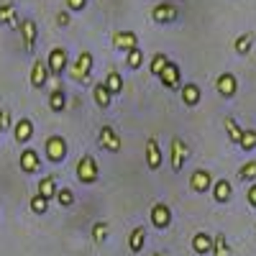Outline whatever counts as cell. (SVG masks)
I'll list each match as a JSON object with an SVG mask.
<instances>
[{"instance_id":"obj_42","label":"cell","mask_w":256,"mask_h":256,"mask_svg":"<svg viewBox=\"0 0 256 256\" xmlns=\"http://www.w3.org/2000/svg\"><path fill=\"white\" fill-rule=\"evenodd\" d=\"M0 134H3V131H0Z\"/></svg>"},{"instance_id":"obj_30","label":"cell","mask_w":256,"mask_h":256,"mask_svg":"<svg viewBox=\"0 0 256 256\" xmlns=\"http://www.w3.org/2000/svg\"><path fill=\"white\" fill-rule=\"evenodd\" d=\"M238 180H244V182H256V162L251 159V162H246L241 169H238Z\"/></svg>"},{"instance_id":"obj_5","label":"cell","mask_w":256,"mask_h":256,"mask_svg":"<svg viewBox=\"0 0 256 256\" xmlns=\"http://www.w3.org/2000/svg\"><path fill=\"white\" fill-rule=\"evenodd\" d=\"M190 156V148L182 138H172V144H169V162H172V169L174 172H182V166H184V159Z\"/></svg>"},{"instance_id":"obj_8","label":"cell","mask_w":256,"mask_h":256,"mask_svg":"<svg viewBox=\"0 0 256 256\" xmlns=\"http://www.w3.org/2000/svg\"><path fill=\"white\" fill-rule=\"evenodd\" d=\"M98 144H100V148H105V152H120V136L113 131L110 126H102L100 128V134H98Z\"/></svg>"},{"instance_id":"obj_29","label":"cell","mask_w":256,"mask_h":256,"mask_svg":"<svg viewBox=\"0 0 256 256\" xmlns=\"http://www.w3.org/2000/svg\"><path fill=\"white\" fill-rule=\"evenodd\" d=\"M223 123H226V131H228V138H230V144H241V136H244V131L238 128L236 118H230V116H228Z\"/></svg>"},{"instance_id":"obj_9","label":"cell","mask_w":256,"mask_h":256,"mask_svg":"<svg viewBox=\"0 0 256 256\" xmlns=\"http://www.w3.org/2000/svg\"><path fill=\"white\" fill-rule=\"evenodd\" d=\"M113 46L118 52H131L138 46V36L134 31H116L113 34Z\"/></svg>"},{"instance_id":"obj_7","label":"cell","mask_w":256,"mask_h":256,"mask_svg":"<svg viewBox=\"0 0 256 256\" xmlns=\"http://www.w3.org/2000/svg\"><path fill=\"white\" fill-rule=\"evenodd\" d=\"M20 38H24V49H26V54H34L36 52V36H38V31H36V20H31V18H26V20H20Z\"/></svg>"},{"instance_id":"obj_1","label":"cell","mask_w":256,"mask_h":256,"mask_svg":"<svg viewBox=\"0 0 256 256\" xmlns=\"http://www.w3.org/2000/svg\"><path fill=\"white\" fill-rule=\"evenodd\" d=\"M92 54L90 52H82L77 59H74V64H70V77L74 80V82H90V77H92Z\"/></svg>"},{"instance_id":"obj_16","label":"cell","mask_w":256,"mask_h":256,"mask_svg":"<svg viewBox=\"0 0 256 256\" xmlns=\"http://www.w3.org/2000/svg\"><path fill=\"white\" fill-rule=\"evenodd\" d=\"M146 164H148V169H159L162 166V148H159L156 138L146 141Z\"/></svg>"},{"instance_id":"obj_6","label":"cell","mask_w":256,"mask_h":256,"mask_svg":"<svg viewBox=\"0 0 256 256\" xmlns=\"http://www.w3.org/2000/svg\"><path fill=\"white\" fill-rule=\"evenodd\" d=\"M148 218H152L154 228L164 230V228H169V223H172V208H169L166 202H154L152 210H148Z\"/></svg>"},{"instance_id":"obj_41","label":"cell","mask_w":256,"mask_h":256,"mask_svg":"<svg viewBox=\"0 0 256 256\" xmlns=\"http://www.w3.org/2000/svg\"><path fill=\"white\" fill-rule=\"evenodd\" d=\"M152 256H164V254H152Z\"/></svg>"},{"instance_id":"obj_19","label":"cell","mask_w":256,"mask_h":256,"mask_svg":"<svg viewBox=\"0 0 256 256\" xmlns=\"http://www.w3.org/2000/svg\"><path fill=\"white\" fill-rule=\"evenodd\" d=\"M230 195H233V187H230V182L228 180H218V182H212V200L216 202H228L230 200Z\"/></svg>"},{"instance_id":"obj_12","label":"cell","mask_w":256,"mask_h":256,"mask_svg":"<svg viewBox=\"0 0 256 256\" xmlns=\"http://www.w3.org/2000/svg\"><path fill=\"white\" fill-rule=\"evenodd\" d=\"M49 80V67H46V62L44 59H36L34 62V67H31V88H44Z\"/></svg>"},{"instance_id":"obj_39","label":"cell","mask_w":256,"mask_h":256,"mask_svg":"<svg viewBox=\"0 0 256 256\" xmlns=\"http://www.w3.org/2000/svg\"><path fill=\"white\" fill-rule=\"evenodd\" d=\"M8 126H10V116L6 110H0V131H6Z\"/></svg>"},{"instance_id":"obj_2","label":"cell","mask_w":256,"mask_h":256,"mask_svg":"<svg viewBox=\"0 0 256 256\" xmlns=\"http://www.w3.org/2000/svg\"><path fill=\"white\" fill-rule=\"evenodd\" d=\"M98 177H100V169H98L95 156H90V154L80 156V162H77V180L82 184H92V182H98Z\"/></svg>"},{"instance_id":"obj_33","label":"cell","mask_w":256,"mask_h":256,"mask_svg":"<svg viewBox=\"0 0 256 256\" xmlns=\"http://www.w3.org/2000/svg\"><path fill=\"white\" fill-rule=\"evenodd\" d=\"M166 64H169V56L159 52V54H154V59H152V67H148V70H152V74H154V77H159V74L164 72Z\"/></svg>"},{"instance_id":"obj_4","label":"cell","mask_w":256,"mask_h":256,"mask_svg":"<svg viewBox=\"0 0 256 256\" xmlns=\"http://www.w3.org/2000/svg\"><path fill=\"white\" fill-rule=\"evenodd\" d=\"M46 67H49V74L52 77H59L64 70L70 67V56H67V49L62 46H54L49 52V59H46Z\"/></svg>"},{"instance_id":"obj_11","label":"cell","mask_w":256,"mask_h":256,"mask_svg":"<svg viewBox=\"0 0 256 256\" xmlns=\"http://www.w3.org/2000/svg\"><path fill=\"white\" fill-rule=\"evenodd\" d=\"M210 184H212V174L208 169H195V172L190 174V187L195 192H208Z\"/></svg>"},{"instance_id":"obj_18","label":"cell","mask_w":256,"mask_h":256,"mask_svg":"<svg viewBox=\"0 0 256 256\" xmlns=\"http://www.w3.org/2000/svg\"><path fill=\"white\" fill-rule=\"evenodd\" d=\"M0 24H6V26H10V28H20L16 6L10 3V0H8V3H0Z\"/></svg>"},{"instance_id":"obj_28","label":"cell","mask_w":256,"mask_h":256,"mask_svg":"<svg viewBox=\"0 0 256 256\" xmlns=\"http://www.w3.org/2000/svg\"><path fill=\"white\" fill-rule=\"evenodd\" d=\"M102 84L110 90V95H118V92L123 90V80H120V74H118V72H113V70H110L108 74H105V82H102Z\"/></svg>"},{"instance_id":"obj_37","label":"cell","mask_w":256,"mask_h":256,"mask_svg":"<svg viewBox=\"0 0 256 256\" xmlns=\"http://www.w3.org/2000/svg\"><path fill=\"white\" fill-rule=\"evenodd\" d=\"M70 20H72L70 10H62V13L56 16V26H70Z\"/></svg>"},{"instance_id":"obj_40","label":"cell","mask_w":256,"mask_h":256,"mask_svg":"<svg viewBox=\"0 0 256 256\" xmlns=\"http://www.w3.org/2000/svg\"><path fill=\"white\" fill-rule=\"evenodd\" d=\"M248 205H251V208H256V182L248 187Z\"/></svg>"},{"instance_id":"obj_36","label":"cell","mask_w":256,"mask_h":256,"mask_svg":"<svg viewBox=\"0 0 256 256\" xmlns=\"http://www.w3.org/2000/svg\"><path fill=\"white\" fill-rule=\"evenodd\" d=\"M56 200H59V205H62V208H70V205L74 202V192H72L70 187H64V190H59V192H56Z\"/></svg>"},{"instance_id":"obj_14","label":"cell","mask_w":256,"mask_h":256,"mask_svg":"<svg viewBox=\"0 0 256 256\" xmlns=\"http://www.w3.org/2000/svg\"><path fill=\"white\" fill-rule=\"evenodd\" d=\"M18 166L24 169L26 174H34V172H38L41 159H38V152H36V148H26V152L20 154V159H18Z\"/></svg>"},{"instance_id":"obj_20","label":"cell","mask_w":256,"mask_h":256,"mask_svg":"<svg viewBox=\"0 0 256 256\" xmlns=\"http://www.w3.org/2000/svg\"><path fill=\"white\" fill-rule=\"evenodd\" d=\"M200 98H202V92H200V88L195 82L182 84V102L187 105V108H195V105L200 102Z\"/></svg>"},{"instance_id":"obj_35","label":"cell","mask_w":256,"mask_h":256,"mask_svg":"<svg viewBox=\"0 0 256 256\" xmlns=\"http://www.w3.org/2000/svg\"><path fill=\"white\" fill-rule=\"evenodd\" d=\"M238 146L244 148V152H254V148H256V131H244Z\"/></svg>"},{"instance_id":"obj_24","label":"cell","mask_w":256,"mask_h":256,"mask_svg":"<svg viewBox=\"0 0 256 256\" xmlns=\"http://www.w3.org/2000/svg\"><path fill=\"white\" fill-rule=\"evenodd\" d=\"M144 241H146V228L144 226H136L131 230V236H128V248H131L134 254H138L144 248Z\"/></svg>"},{"instance_id":"obj_13","label":"cell","mask_w":256,"mask_h":256,"mask_svg":"<svg viewBox=\"0 0 256 256\" xmlns=\"http://www.w3.org/2000/svg\"><path fill=\"white\" fill-rule=\"evenodd\" d=\"M180 77H182V72H180V67H177L174 62H169L166 67H164V72L159 74L162 84H164V88H169V90H177L180 88Z\"/></svg>"},{"instance_id":"obj_38","label":"cell","mask_w":256,"mask_h":256,"mask_svg":"<svg viewBox=\"0 0 256 256\" xmlns=\"http://www.w3.org/2000/svg\"><path fill=\"white\" fill-rule=\"evenodd\" d=\"M84 6H88V0H67V8L70 10H82Z\"/></svg>"},{"instance_id":"obj_31","label":"cell","mask_w":256,"mask_h":256,"mask_svg":"<svg viewBox=\"0 0 256 256\" xmlns=\"http://www.w3.org/2000/svg\"><path fill=\"white\" fill-rule=\"evenodd\" d=\"M126 64H128V70H138L141 64H144V52L136 46V49H131L126 54Z\"/></svg>"},{"instance_id":"obj_3","label":"cell","mask_w":256,"mask_h":256,"mask_svg":"<svg viewBox=\"0 0 256 256\" xmlns=\"http://www.w3.org/2000/svg\"><path fill=\"white\" fill-rule=\"evenodd\" d=\"M44 148H46V159L54 162V164L67 159V141H64V136H59V134L49 136L46 144H44Z\"/></svg>"},{"instance_id":"obj_17","label":"cell","mask_w":256,"mask_h":256,"mask_svg":"<svg viewBox=\"0 0 256 256\" xmlns=\"http://www.w3.org/2000/svg\"><path fill=\"white\" fill-rule=\"evenodd\" d=\"M192 251L195 254H212V236L210 233H205V230H200V233H195L192 236Z\"/></svg>"},{"instance_id":"obj_21","label":"cell","mask_w":256,"mask_h":256,"mask_svg":"<svg viewBox=\"0 0 256 256\" xmlns=\"http://www.w3.org/2000/svg\"><path fill=\"white\" fill-rule=\"evenodd\" d=\"M31 138H34V123H31V118H20L16 123V141L18 144H28Z\"/></svg>"},{"instance_id":"obj_32","label":"cell","mask_w":256,"mask_h":256,"mask_svg":"<svg viewBox=\"0 0 256 256\" xmlns=\"http://www.w3.org/2000/svg\"><path fill=\"white\" fill-rule=\"evenodd\" d=\"M108 230H110L108 223H105V220H98V223L92 226V241H95V244H102L105 238H108Z\"/></svg>"},{"instance_id":"obj_27","label":"cell","mask_w":256,"mask_h":256,"mask_svg":"<svg viewBox=\"0 0 256 256\" xmlns=\"http://www.w3.org/2000/svg\"><path fill=\"white\" fill-rule=\"evenodd\" d=\"M212 256H230V246H228L223 233H216V236H212Z\"/></svg>"},{"instance_id":"obj_25","label":"cell","mask_w":256,"mask_h":256,"mask_svg":"<svg viewBox=\"0 0 256 256\" xmlns=\"http://www.w3.org/2000/svg\"><path fill=\"white\" fill-rule=\"evenodd\" d=\"M49 108L54 113H62L64 108H67V92H64L62 88H54L52 95H49Z\"/></svg>"},{"instance_id":"obj_10","label":"cell","mask_w":256,"mask_h":256,"mask_svg":"<svg viewBox=\"0 0 256 256\" xmlns=\"http://www.w3.org/2000/svg\"><path fill=\"white\" fill-rule=\"evenodd\" d=\"M216 88H218V92H220L223 98H233V95H236V90H238V80L233 77L230 72H223V74H218V80H216Z\"/></svg>"},{"instance_id":"obj_34","label":"cell","mask_w":256,"mask_h":256,"mask_svg":"<svg viewBox=\"0 0 256 256\" xmlns=\"http://www.w3.org/2000/svg\"><path fill=\"white\" fill-rule=\"evenodd\" d=\"M31 210L36 212V216H44V212L49 210V200H46V198H41L38 192H36V195L31 198Z\"/></svg>"},{"instance_id":"obj_22","label":"cell","mask_w":256,"mask_h":256,"mask_svg":"<svg viewBox=\"0 0 256 256\" xmlns=\"http://www.w3.org/2000/svg\"><path fill=\"white\" fill-rule=\"evenodd\" d=\"M92 98H95V102H98V108H110V102H113V95H110V90L105 88L102 82H98L95 88H92Z\"/></svg>"},{"instance_id":"obj_23","label":"cell","mask_w":256,"mask_h":256,"mask_svg":"<svg viewBox=\"0 0 256 256\" xmlns=\"http://www.w3.org/2000/svg\"><path fill=\"white\" fill-rule=\"evenodd\" d=\"M56 177L54 174H46L44 180H38V195L41 198H46V200H52V198H56Z\"/></svg>"},{"instance_id":"obj_26","label":"cell","mask_w":256,"mask_h":256,"mask_svg":"<svg viewBox=\"0 0 256 256\" xmlns=\"http://www.w3.org/2000/svg\"><path fill=\"white\" fill-rule=\"evenodd\" d=\"M251 46H254V34L251 31H246V34H241L236 41H233V52H236V54H248L251 52Z\"/></svg>"},{"instance_id":"obj_15","label":"cell","mask_w":256,"mask_h":256,"mask_svg":"<svg viewBox=\"0 0 256 256\" xmlns=\"http://www.w3.org/2000/svg\"><path fill=\"white\" fill-rule=\"evenodd\" d=\"M152 18L156 20V24H169V20L177 18V8L172 3H159L152 8Z\"/></svg>"}]
</instances>
